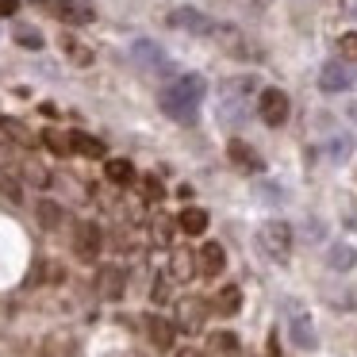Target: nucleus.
I'll return each instance as SVG.
<instances>
[{
    "mask_svg": "<svg viewBox=\"0 0 357 357\" xmlns=\"http://www.w3.org/2000/svg\"><path fill=\"white\" fill-rule=\"evenodd\" d=\"M204 93H208V81H204L200 73H181V77H173L169 85L162 89L158 104H162V112L173 123H196Z\"/></svg>",
    "mask_w": 357,
    "mask_h": 357,
    "instance_id": "obj_1",
    "label": "nucleus"
},
{
    "mask_svg": "<svg viewBox=\"0 0 357 357\" xmlns=\"http://www.w3.org/2000/svg\"><path fill=\"white\" fill-rule=\"evenodd\" d=\"M257 242H261V250L273 261H288V254H292V227L273 219V223H265L261 231H257Z\"/></svg>",
    "mask_w": 357,
    "mask_h": 357,
    "instance_id": "obj_2",
    "label": "nucleus"
},
{
    "mask_svg": "<svg viewBox=\"0 0 357 357\" xmlns=\"http://www.w3.org/2000/svg\"><path fill=\"white\" fill-rule=\"evenodd\" d=\"M43 8H50L62 24H73V27H85L96 20L93 4H85V0H39Z\"/></svg>",
    "mask_w": 357,
    "mask_h": 357,
    "instance_id": "obj_3",
    "label": "nucleus"
},
{
    "mask_svg": "<svg viewBox=\"0 0 357 357\" xmlns=\"http://www.w3.org/2000/svg\"><path fill=\"white\" fill-rule=\"evenodd\" d=\"M357 73L349 62H342V58H334V62L323 66V73H319V89L323 93H346V89H354Z\"/></svg>",
    "mask_w": 357,
    "mask_h": 357,
    "instance_id": "obj_4",
    "label": "nucleus"
},
{
    "mask_svg": "<svg viewBox=\"0 0 357 357\" xmlns=\"http://www.w3.org/2000/svg\"><path fill=\"white\" fill-rule=\"evenodd\" d=\"M257 116H261L269 127L284 123L288 119V93L284 89H261V96H257Z\"/></svg>",
    "mask_w": 357,
    "mask_h": 357,
    "instance_id": "obj_5",
    "label": "nucleus"
},
{
    "mask_svg": "<svg viewBox=\"0 0 357 357\" xmlns=\"http://www.w3.org/2000/svg\"><path fill=\"white\" fill-rule=\"evenodd\" d=\"M131 58H135V62H139L146 73H165V70H169V58H165V50L158 47V43H150V39H139V43H135V47H131Z\"/></svg>",
    "mask_w": 357,
    "mask_h": 357,
    "instance_id": "obj_6",
    "label": "nucleus"
},
{
    "mask_svg": "<svg viewBox=\"0 0 357 357\" xmlns=\"http://www.w3.org/2000/svg\"><path fill=\"white\" fill-rule=\"evenodd\" d=\"M169 24L173 27H185V31H192V35H215L219 27L211 24L204 12H196V8H181V12H173L169 16Z\"/></svg>",
    "mask_w": 357,
    "mask_h": 357,
    "instance_id": "obj_7",
    "label": "nucleus"
},
{
    "mask_svg": "<svg viewBox=\"0 0 357 357\" xmlns=\"http://www.w3.org/2000/svg\"><path fill=\"white\" fill-rule=\"evenodd\" d=\"M123 284H127V277L119 265H104L100 277H96V288H100L104 300H123Z\"/></svg>",
    "mask_w": 357,
    "mask_h": 357,
    "instance_id": "obj_8",
    "label": "nucleus"
},
{
    "mask_svg": "<svg viewBox=\"0 0 357 357\" xmlns=\"http://www.w3.org/2000/svg\"><path fill=\"white\" fill-rule=\"evenodd\" d=\"M196 261H200L204 277H219V273H223V265H227V254H223V246H219V242H204L200 254H196Z\"/></svg>",
    "mask_w": 357,
    "mask_h": 357,
    "instance_id": "obj_9",
    "label": "nucleus"
},
{
    "mask_svg": "<svg viewBox=\"0 0 357 357\" xmlns=\"http://www.w3.org/2000/svg\"><path fill=\"white\" fill-rule=\"evenodd\" d=\"M73 250H77L81 261H93V257L100 254V231L89 227V223H81L77 227V238H73Z\"/></svg>",
    "mask_w": 357,
    "mask_h": 357,
    "instance_id": "obj_10",
    "label": "nucleus"
},
{
    "mask_svg": "<svg viewBox=\"0 0 357 357\" xmlns=\"http://www.w3.org/2000/svg\"><path fill=\"white\" fill-rule=\"evenodd\" d=\"M177 227H181V234H204L208 231V211L204 208H185L177 215Z\"/></svg>",
    "mask_w": 357,
    "mask_h": 357,
    "instance_id": "obj_11",
    "label": "nucleus"
},
{
    "mask_svg": "<svg viewBox=\"0 0 357 357\" xmlns=\"http://www.w3.org/2000/svg\"><path fill=\"white\" fill-rule=\"evenodd\" d=\"M227 150H231V162H234V165H242V169H250V173H257V169H261V158H257L254 150L246 146V142H238V139H234Z\"/></svg>",
    "mask_w": 357,
    "mask_h": 357,
    "instance_id": "obj_12",
    "label": "nucleus"
},
{
    "mask_svg": "<svg viewBox=\"0 0 357 357\" xmlns=\"http://www.w3.org/2000/svg\"><path fill=\"white\" fill-rule=\"evenodd\" d=\"M70 146L77 150V154H85V158H104V142L93 139V135H85V131H73L70 135Z\"/></svg>",
    "mask_w": 357,
    "mask_h": 357,
    "instance_id": "obj_13",
    "label": "nucleus"
},
{
    "mask_svg": "<svg viewBox=\"0 0 357 357\" xmlns=\"http://www.w3.org/2000/svg\"><path fill=\"white\" fill-rule=\"evenodd\" d=\"M146 334H150V342H154L158 349L173 346V326L165 323V319H146Z\"/></svg>",
    "mask_w": 357,
    "mask_h": 357,
    "instance_id": "obj_14",
    "label": "nucleus"
},
{
    "mask_svg": "<svg viewBox=\"0 0 357 357\" xmlns=\"http://www.w3.org/2000/svg\"><path fill=\"white\" fill-rule=\"evenodd\" d=\"M292 342L300 349H315V331H311V319L307 315H296L292 319Z\"/></svg>",
    "mask_w": 357,
    "mask_h": 357,
    "instance_id": "obj_15",
    "label": "nucleus"
},
{
    "mask_svg": "<svg viewBox=\"0 0 357 357\" xmlns=\"http://www.w3.org/2000/svg\"><path fill=\"white\" fill-rule=\"evenodd\" d=\"M211 307H215L219 315H234V311L242 307V292H238V288H234V284H227L223 292L215 296V303H211Z\"/></svg>",
    "mask_w": 357,
    "mask_h": 357,
    "instance_id": "obj_16",
    "label": "nucleus"
},
{
    "mask_svg": "<svg viewBox=\"0 0 357 357\" xmlns=\"http://www.w3.org/2000/svg\"><path fill=\"white\" fill-rule=\"evenodd\" d=\"M104 173H108L112 185H131V181H135V165H131V162H123V158H112Z\"/></svg>",
    "mask_w": 357,
    "mask_h": 357,
    "instance_id": "obj_17",
    "label": "nucleus"
},
{
    "mask_svg": "<svg viewBox=\"0 0 357 357\" xmlns=\"http://www.w3.org/2000/svg\"><path fill=\"white\" fill-rule=\"evenodd\" d=\"M354 261H357V250H354V246H346V242L331 246V269L346 273V269H354Z\"/></svg>",
    "mask_w": 357,
    "mask_h": 357,
    "instance_id": "obj_18",
    "label": "nucleus"
},
{
    "mask_svg": "<svg viewBox=\"0 0 357 357\" xmlns=\"http://www.w3.org/2000/svg\"><path fill=\"white\" fill-rule=\"evenodd\" d=\"M208 346H211V354H223V357H234V354H238V338H234L231 331H215Z\"/></svg>",
    "mask_w": 357,
    "mask_h": 357,
    "instance_id": "obj_19",
    "label": "nucleus"
},
{
    "mask_svg": "<svg viewBox=\"0 0 357 357\" xmlns=\"http://www.w3.org/2000/svg\"><path fill=\"white\" fill-rule=\"evenodd\" d=\"M16 43L24 50H43V31H35V27H20L16 31Z\"/></svg>",
    "mask_w": 357,
    "mask_h": 357,
    "instance_id": "obj_20",
    "label": "nucleus"
},
{
    "mask_svg": "<svg viewBox=\"0 0 357 357\" xmlns=\"http://www.w3.org/2000/svg\"><path fill=\"white\" fill-rule=\"evenodd\" d=\"M338 54H342V62H357V31H346L338 39Z\"/></svg>",
    "mask_w": 357,
    "mask_h": 357,
    "instance_id": "obj_21",
    "label": "nucleus"
},
{
    "mask_svg": "<svg viewBox=\"0 0 357 357\" xmlns=\"http://www.w3.org/2000/svg\"><path fill=\"white\" fill-rule=\"evenodd\" d=\"M62 47H66V54H70V58H73V62H77V66H89V62H93V54H89V50L81 47L77 39H62Z\"/></svg>",
    "mask_w": 357,
    "mask_h": 357,
    "instance_id": "obj_22",
    "label": "nucleus"
},
{
    "mask_svg": "<svg viewBox=\"0 0 357 357\" xmlns=\"http://www.w3.org/2000/svg\"><path fill=\"white\" fill-rule=\"evenodd\" d=\"M43 139H47V146L50 150H54V154H70V135H58V131H47V135H43Z\"/></svg>",
    "mask_w": 357,
    "mask_h": 357,
    "instance_id": "obj_23",
    "label": "nucleus"
},
{
    "mask_svg": "<svg viewBox=\"0 0 357 357\" xmlns=\"http://www.w3.org/2000/svg\"><path fill=\"white\" fill-rule=\"evenodd\" d=\"M39 219H43V227H58V223H62V211H58L50 200H43L39 204Z\"/></svg>",
    "mask_w": 357,
    "mask_h": 357,
    "instance_id": "obj_24",
    "label": "nucleus"
},
{
    "mask_svg": "<svg viewBox=\"0 0 357 357\" xmlns=\"http://www.w3.org/2000/svg\"><path fill=\"white\" fill-rule=\"evenodd\" d=\"M181 319H185V331H196V326H200V303H192V300H188L185 303V307H181Z\"/></svg>",
    "mask_w": 357,
    "mask_h": 357,
    "instance_id": "obj_25",
    "label": "nucleus"
},
{
    "mask_svg": "<svg viewBox=\"0 0 357 357\" xmlns=\"http://www.w3.org/2000/svg\"><path fill=\"white\" fill-rule=\"evenodd\" d=\"M188 265H192V257H188V254L173 257V273H177V277H188Z\"/></svg>",
    "mask_w": 357,
    "mask_h": 357,
    "instance_id": "obj_26",
    "label": "nucleus"
},
{
    "mask_svg": "<svg viewBox=\"0 0 357 357\" xmlns=\"http://www.w3.org/2000/svg\"><path fill=\"white\" fill-rule=\"evenodd\" d=\"M142 192H146L150 200H162V185H158L154 177H146V181H142Z\"/></svg>",
    "mask_w": 357,
    "mask_h": 357,
    "instance_id": "obj_27",
    "label": "nucleus"
},
{
    "mask_svg": "<svg viewBox=\"0 0 357 357\" xmlns=\"http://www.w3.org/2000/svg\"><path fill=\"white\" fill-rule=\"evenodd\" d=\"M20 0H0V16H16Z\"/></svg>",
    "mask_w": 357,
    "mask_h": 357,
    "instance_id": "obj_28",
    "label": "nucleus"
},
{
    "mask_svg": "<svg viewBox=\"0 0 357 357\" xmlns=\"http://www.w3.org/2000/svg\"><path fill=\"white\" fill-rule=\"evenodd\" d=\"M181 357H200V354H192V349H185V354H181Z\"/></svg>",
    "mask_w": 357,
    "mask_h": 357,
    "instance_id": "obj_29",
    "label": "nucleus"
},
{
    "mask_svg": "<svg viewBox=\"0 0 357 357\" xmlns=\"http://www.w3.org/2000/svg\"><path fill=\"white\" fill-rule=\"evenodd\" d=\"M349 116H354V119H357V104H354V108H349Z\"/></svg>",
    "mask_w": 357,
    "mask_h": 357,
    "instance_id": "obj_30",
    "label": "nucleus"
}]
</instances>
